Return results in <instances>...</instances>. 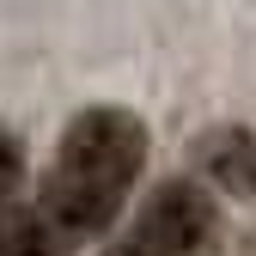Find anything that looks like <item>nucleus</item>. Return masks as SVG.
Instances as JSON below:
<instances>
[{
	"instance_id": "1",
	"label": "nucleus",
	"mask_w": 256,
	"mask_h": 256,
	"mask_svg": "<svg viewBox=\"0 0 256 256\" xmlns=\"http://www.w3.org/2000/svg\"><path fill=\"white\" fill-rule=\"evenodd\" d=\"M140 165H146V122L134 110L98 104V110L68 122L61 158L43 177V208L37 214L61 238L110 232L122 202H128V183L140 177Z\"/></svg>"
},
{
	"instance_id": "2",
	"label": "nucleus",
	"mask_w": 256,
	"mask_h": 256,
	"mask_svg": "<svg viewBox=\"0 0 256 256\" xmlns=\"http://www.w3.org/2000/svg\"><path fill=\"white\" fill-rule=\"evenodd\" d=\"M214 220H220V208L202 183H158L110 256H202L214 238Z\"/></svg>"
},
{
	"instance_id": "3",
	"label": "nucleus",
	"mask_w": 256,
	"mask_h": 256,
	"mask_svg": "<svg viewBox=\"0 0 256 256\" xmlns=\"http://www.w3.org/2000/svg\"><path fill=\"white\" fill-rule=\"evenodd\" d=\"M0 256H68V238L37 208H6L0 214Z\"/></svg>"
},
{
	"instance_id": "4",
	"label": "nucleus",
	"mask_w": 256,
	"mask_h": 256,
	"mask_svg": "<svg viewBox=\"0 0 256 256\" xmlns=\"http://www.w3.org/2000/svg\"><path fill=\"white\" fill-rule=\"evenodd\" d=\"M214 177L256 202V140L250 134H226V146H214Z\"/></svg>"
},
{
	"instance_id": "5",
	"label": "nucleus",
	"mask_w": 256,
	"mask_h": 256,
	"mask_svg": "<svg viewBox=\"0 0 256 256\" xmlns=\"http://www.w3.org/2000/svg\"><path fill=\"white\" fill-rule=\"evenodd\" d=\"M18 183H24V152L12 140V128H0V202H12Z\"/></svg>"
}]
</instances>
